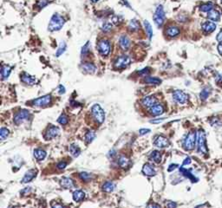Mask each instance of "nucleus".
<instances>
[{
    "label": "nucleus",
    "instance_id": "27",
    "mask_svg": "<svg viewBox=\"0 0 222 208\" xmlns=\"http://www.w3.org/2000/svg\"><path fill=\"white\" fill-rule=\"evenodd\" d=\"M207 17H208V19H210L212 21H214V22H217V21H219L220 20V13L218 11L216 10H214V9H213L212 11H210L208 12V14H207Z\"/></svg>",
    "mask_w": 222,
    "mask_h": 208
},
{
    "label": "nucleus",
    "instance_id": "46",
    "mask_svg": "<svg viewBox=\"0 0 222 208\" xmlns=\"http://www.w3.org/2000/svg\"><path fill=\"white\" fill-rule=\"evenodd\" d=\"M111 22L115 23V24H119L121 23L122 22V18L120 17V16H113L111 18Z\"/></svg>",
    "mask_w": 222,
    "mask_h": 208
},
{
    "label": "nucleus",
    "instance_id": "51",
    "mask_svg": "<svg viewBox=\"0 0 222 208\" xmlns=\"http://www.w3.org/2000/svg\"><path fill=\"white\" fill-rule=\"evenodd\" d=\"M192 162V159L190 157H187L185 160H184V161H183L182 163V166H186V165H189V164H191Z\"/></svg>",
    "mask_w": 222,
    "mask_h": 208
},
{
    "label": "nucleus",
    "instance_id": "45",
    "mask_svg": "<svg viewBox=\"0 0 222 208\" xmlns=\"http://www.w3.org/2000/svg\"><path fill=\"white\" fill-rule=\"evenodd\" d=\"M149 73H150V69L148 67L144 68L143 69H141L140 71H138V75L143 76H147L149 75Z\"/></svg>",
    "mask_w": 222,
    "mask_h": 208
},
{
    "label": "nucleus",
    "instance_id": "40",
    "mask_svg": "<svg viewBox=\"0 0 222 208\" xmlns=\"http://www.w3.org/2000/svg\"><path fill=\"white\" fill-rule=\"evenodd\" d=\"M68 122H69L68 116H67L65 114H62V115L59 116V118L57 119V122L62 124V125H66V124L68 123Z\"/></svg>",
    "mask_w": 222,
    "mask_h": 208
},
{
    "label": "nucleus",
    "instance_id": "30",
    "mask_svg": "<svg viewBox=\"0 0 222 208\" xmlns=\"http://www.w3.org/2000/svg\"><path fill=\"white\" fill-rule=\"evenodd\" d=\"M115 188V185L112 181H107L103 185V190L105 192H112Z\"/></svg>",
    "mask_w": 222,
    "mask_h": 208
},
{
    "label": "nucleus",
    "instance_id": "62",
    "mask_svg": "<svg viewBox=\"0 0 222 208\" xmlns=\"http://www.w3.org/2000/svg\"><path fill=\"white\" fill-rule=\"evenodd\" d=\"M221 3H222V0H221Z\"/></svg>",
    "mask_w": 222,
    "mask_h": 208
},
{
    "label": "nucleus",
    "instance_id": "53",
    "mask_svg": "<svg viewBox=\"0 0 222 208\" xmlns=\"http://www.w3.org/2000/svg\"><path fill=\"white\" fill-rule=\"evenodd\" d=\"M216 39L218 42H220V43H222V30L219 32V34L217 35L216 37Z\"/></svg>",
    "mask_w": 222,
    "mask_h": 208
},
{
    "label": "nucleus",
    "instance_id": "28",
    "mask_svg": "<svg viewBox=\"0 0 222 208\" xmlns=\"http://www.w3.org/2000/svg\"><path fill=\"white\" fill-rule=\"evenodd\" d=\"M12 72V67L8 66V65H3L2 69H1V76L3 80H6L9 77L10 74Z\"/></svg>",
    "mask_w": 222,
    "mask_h": 208
},
{
    "label": "nucleus",
    "instance_id": "16",
    "mask_svg": "<svg viewBox=\"0 0 222 208\" xmlns=\"http://www.w3.org/2000/svg\"><path fill=\"white\" fill-rule=\"evenodd\" d=\"M82 69L86 72V73L89 74H94L97 71V67L94 63L92 62H84L81 65Z\"/></svg>",
    "mask_w": 222,
    "mask_h": 208
},
{
    "label": "nucleus",
    "instance_id": "56",
    "mask_svg": "<svg viewBox=\"0 0 222 208\" xmlns=\"http://www.w3.org/2000/svg\"><path fill=\"white\" fill-rule=\"evenodd\" d=\"M163 121V119H160V120H153V121H150V122L151 123H160V122H161Z\"/></svg>",
    "mask_w": 222,
    "mask_h": 208
},
{
    "label": "nucleus",
    "instance_id": "3",
    "mask_svg": "<svg viewBox=\"0 0 222 208\" xmlns=\"http://www.w3.org/2000/svg\"><path fill=\"white\" fill-rule=\"evenodd\" d=\"M197 150L199 153L206 154L207 153L206 134L203 130H199L197 134Z\"/></svg>",
    "mask_w": 222,
    "mask_h": 208
},
{
    "label": "nucleus",
    "instance_id": "23",
    "mask_svg": "<svg viewBox=\"0 0 222 208\" xmlns=\"http://www.w3.org/2000/svg\"><path fill=\"white\" fill-rule=\"evenodd\" d=\"M149 160L151 161H153L154 163H160L161 161V155H160V153L158 150H154L150 153L149 154Z\"/></svg>",
    "mask_w": 222,
    "mask_h": 208
},
{
    "label": "nucleus",
    "instance_id": "42",
    "mask_svg": "<svg viewBox=\"0 0 222 208\" xmlns=\"http://www.w3.org/2000/svg\"><path fill=\"white\" fill-rule=\"evenodd\" d=\"M209 95H210V91L207 90V89H204V90L200 92L199 97H200V99H201L202 101H206V100L207 99V97L209 96Z\"/></svg>",
    "mask_w": 222,
    "mask_h": 208
},
{
    "label": "nucleus",
    "instance_id": "41",
    "mask_svg": "<svg viewBox=\"0 0 222 208\" xmlns=\"http://www.w3.org/2000/svg\"><path fill=\"white\" fill-rule=\"evenodd\" d=\"M79 177L84 181H90L92 179V175L86 173V172H82V173H80Z\"/></svg>",
    "mask_w": 222,
    "mask_h": 208
},
{
    "label": "nucleus",
    "instance_id": "21",
    "mask_svg": "<svg viewBox=\"0 0 222 208\" xmlns=\"http://www.w3.org/2000/svg\"><path fill=\"white\" fill-rule=\"evenodd\" d=\"M180 33H181V30L177 26H169L166 30V34L169 37H175L177 36H179Z\"/></svg>",
    "mask_w": 222,
    "mask_h": 208
},
{
    "label": "nucleus",
    "instance_id": "35",
    "mask_svg": "<svg viewBox=\"0 0 222 208\" xmlns=\"http://www.w3.org/2000/svg\"><path fill=\"white\" fill-rule=\"evenodd\" d=\"M145 83H148V84H154V85H159L161 83V80L157 77H153V76H148L145 78Z\"/></svg>",
    "mask_w": 222,
    "mask_h": 208
},
{
    "label": "nucleus",
    "instance_id": "26",
    "mask_svg": "<svg viewBox=\"0 0 222 208\" xmlns=\"http://www.w3.org/2000/svg\"><path fill=\"white\" fill-rule=\"evenodd\" d=\"M46 155H47V153L44 150H42V149H40V148H37V149H35L34 150V157L35 159L37 160H44L46 157Z\"/></svg>",
    "mask_w": 222,
    "mask_h": 208
},
{
    "label": "nucleus",
    "instance_id": "61",
    "mask_svg": "<svg viewBox=\"0 0 222 208\" xmlns=\"http://www.w3.org/2000/svg\"><path fill=\"white\" fill-rule=\"evenodd\" d=\"M9 208H14V207H9Z\"/></svg>",
    "mask_w": 222,
    "mask_h": 208
},
{
    "label": "nucleus",
    "instance_id": "54",
    "mask_svg": "<svg viewBox=\"0 0 222 208\" xmlns=\"http://www.w3.org/2000/svg\"><path fill=\"white\" fill-rule=\"evenodd\" d=\"M58 92H59L60 95H63V94L65 93V88L63 87V85H60V86H59V91H58Z\"/></svg>",
    "mask_w": 222,
    "mask_h": 208
},
{
    "label": "nucleus",
    "instance_id": "15",
    "mask_svg": "<svg viewBox=\"0 0 222 208\" xmlns=\"http://www.w3.org/2000/svg\"><path fill=\"white\" fill-rule=\"evenodd\" d=\"M143 175H146V176H154L156 175V170L154 169V167L151 164L146 163L143 166Z\"/></svg>",
    "mask_w": 222,
    "mask_h": 208
},
{
    "label": "nucleus",
    "instance_id": "2",
    "mask_svg": "<svg viewBox=\"0 0 222 208\" xmlns=\"http://www.w3.org/2000/svg\"><path fill=\"white\" fill-rule=\"evenodd\" d=\"M197 141V134L194 131H191L186 136L183 141V147L187 151H191L193 150L195 146V143Z\"/></svg>",
    "mask_w": 222,
    "mask_h": 208
},
{
    "label": "nucleus",
    "instance_id": "10",
    "mask_svg": "<svg viewBox=\"0 0 222 208\" xmlns=\"http://www.w3.org/2000/svg\"><path fill=\"white\" fill-rule=\"evenodd\" d=\"M173 99L179 104H185L188 101V96L182 90H177L173 93Z\"/></svg>",
    "mask_w": 222,
    "mask_h": 208
},
{
    "label": "nucleus",
    "instance_id": "22",
    "mask_svg": "<svg viewBox=\"0 0 222 208\" xmlns=\"http://www.w3.org/2000/svg\"><path fill=\"white\" fill-rule=\"evenodd\" d=\"M180 173H181L182 175H184L185 177L188 178L192 182H197V181H198V179H197V178H196V177H195V176H194L189 170L184 168L183 167H180Z\"/></svg>",
    "mask_w": 222,
    "mask_h": 208
},
{
    "label": "nucleus",
    "instance_id": "50",
    "mask_svg": "<svg viewBox=\"0 0 222 208\" xmlns=\"http://www.w3.org/2000/svg\"><path fill=\"white\" fill-rule=\"evenodd\" d=\"M179 166L177 165V164H171L170 166L168 167V168H167V171L168 172H172V171H174V169H176Z\"/></svg>",
    "mask_w": 222,
    "mask_h": 208
},
{
    "label": "nucleus",
    "instance_id": "8",
    "mask_svg": "<svg viewBox=\"0 0 222 208\" xmlns=\"http://www.w3.org/2000/svg\"><path fill=\"white\" fill-rule=\"evenodd\" d=\"M30 116V114L28 110H25V109H22V110H19L17 111L15 115H14V123L16 125H19V124L23 123V122L27 121Z\"/></svg>",
    "mask_w": 222,
    "mask_h": 208
},
{
    "label": "nucleus",
    "instance_id": "11",
    "mask_svg": "<svg viewBox=\"0 0 222 208\" xmlns=\"http://www.w3.org/2000/svg\"><path fill=\"white\" fill-rule=\"evenodd\" d=\"M154 146L160 147V148H163V147H167L169 146V141L167 140V138H166L162 135H157L154 138V141L153 142Z\"/></svg>",
    "mask_w": 222,
    "mask_h": 208
},
{
    "label": "nucleus",
    "instance_id": "24",
    "mask_svg": "<svg viewBox=\"0 0 222 208\" xmlns=\"http://www.w3.org/2000/svg\"><path fill=\"white\" fill-rule=\"evenodd\" d=\"M60 184H61V186L64 187V188H66V189H70V188H72L74 186L73 180L68 178V177H63V178H62L61 180H60Z\"/></svg>",
    "mask_w": 222,
    "mask_h": 208
},
{
    "label": "nucleus",
    "instance_id": "57",
    "mask_svg": "<svg viewBox=\"0 0 222 208\" xmlns=\"http://www.w3.org/2000/svg\"><path fill=\"white\" fill-rule=\"evenodd\" d=\"M52 208H66V207L63 206H62V205H60V204H56V205L52 206Z\"/></svg>",
    "mask_w": 222,
    "mask_h": 208
},
{
    "label": "nucleus",
    "instance_id": "6",
    "mask_svg": "<svg viewBox=\"0 0 222 208\" xmlns=\"http://www.w3.org/2000/svg\"><path fill=\"white\" fill-rule=\"evenodd\" d=\"M131 63V58L128 55H122L118 56L114 62V67L115 69H125Z\"/></svg>",
    "mask_w": 222,
    "mask_h": 208
},
{
    "label": "nucleus",
    "instance_id": "52",
    "mask_svg": "<svg viewBox=\"0 0 222 208\" xmlns=\"http://www.w3.org/2000/svg\"><path fill=\"white\" fill-rule=\"evenodd\" d=\"M215 81H216L217 83H220L222 82V76L219 74H216V76H215Z\"/></svg>",
    "mask_w": 222,
    "mask_h": 208
},
{
    "label": "nucleus",
    "instance_id": "1",
    "mask_svg": "<svg viewBox=\"0 0 222 208\" xmlns=\"http://www.w3.org/2000/svg\"><path fill=\"white\" fill-rule=\"evenodd\" d=\"M65 23V20L60 14L55 13L50 20L49 25H48V30L51 32H55L58 31L63 28V26Z\"/></svg>",
    "mask_w": 222,
    "mask_h": 208
},
{
    "label": "nucleus",
    "instance_id": "47",
    "mask_svg": "<svg viewBox=\"0 0 222 208\" xmlns=\"http://www.w3.org/2000/svg\"><path fill=\"white\" fill-rule=\"evenodd\" d=\"M147 208H160V206L156 203H150L147 206Z\"/></svg>",
    "mask_w": 222,
    "mask_h": 208
},
{
    "label": "nucleus",
    "instance_id": "7",
    "mask_svg": "<svg viewBox=\"0 0 222 208\" xmlns=\"http://www.w3.org/2000/svg\"><path fill=\"white\" fill-rule=\"evenodd\" d=\"M111 45L108 40L101 39L97 44V51L102 56H108L110 53Z\"/></svg>",
    "mask_w": 222,
    "mask_h": 208
},
{
    "label": "nucleus",
    "instance_id": "13",
    "mask_svg": "<svg viewBox=\"0 0 222 208\" xmlns=\"http://www.w3.org/2000/svg\"><path fill=\"white\" fill-rule=\"evenodd\" d=\"M149 113L154 115V116H158V115H161L164 113V108L161 104L160 103H155L152 107L149 108Z\"/></svg>",
    "mask_w": 222,
    "mask_h": 208
},
{
    "label": "nucleus",
    "instance_id": "9",
    "mask_svg": "<svg viewBox=\"0 0 222 208\" xmlns=\"http://www.w3.org/2000/svg\"><path fill=\"white\" fill-rule=\"evenodd\" d=\"M51 95H46V96H42L39 98H37L32 101V104L36 107H46L51 103Z\"/></svg>",
    "mask_w": 222,
    "mask_h": 208
},
{
    "label": "nucleus",
    "instance_id": "17",
    "mask_svg": "<svg viewBox=\"0 0 222 208\" xmlns=\"http://www.w3.org/2000/svg\"><path fill=\"white\" fill-rule=\"evenodd\" d=\"M202 30L205 32V33H211V32H213L216 29V24L212 21H208V22H205L202 26Z\"/></svg>",
    "mask_w": 222,
    "mask_h": 208
},
{
    "label": "nucleus",
    "instance_id": "32",
    "mask_svg": "<svg viewBox=\"0 0 222 208\" xmlns=\"http://www.w3.org/2000/svg\"><path fill=\"white\" fill-rule=\"evenodd\" d=\"M69 153H71V155L74 156V157L79 156L80 153H81V150H80L79 146H77V145H76V144L70 145L69 147Z\"/></svg>",
    "mask_w": 222,
    "mask_h": 208
},
{
    "label": "nucleus",
    "instance_id": "5",
    "mask_svg": "<svg viewBox=\"0 0 222 208\" xmlns=\"http://www.w3.org/2000/svg\"><path fill=\"white\" fill-rule=\"evenodd\" d=\"M91 113L93 117L99 124L103 123L105 121V113L99 104H94L91 107Z\"/></svg>",
    "mask_w": 222,
    "mask_h": 208
},
{
    "label": "nucleus",
    "instance_id": "14",
    "mask_svg": "<svg viewBox=\"0 0 222 208\" xmlns=\"http://www.w3.org/2000/svg\"><path fill=\"white\" fill-rule=\"evenodd\" d=\"M60 134V129L58 127H56V126H51L47 132H46V138L47 139H53L55 137L58 136Z\"/></svg>",
    "mask_w": 222,
    "mask_h": 208
},
{
    "label": "nucleus",
    "instance_id": "58",
    "mask_svg": "<svg viewBox=\"0 0 222 208\" xmlns=\"http://www.w3.org/2000/svg\"><path fill=\"white\" fill-rule=\"evenodd\" d=\"M218 51H219V53L222 56V43H220V44L218 45Z\"/></svg>",
    "mask_w": 222,
    "mask_h": 208
},
{
    "label": "nucleus",
    "instance_id": "59",
    "mask_svg": "<svg viewBox=\"0 0 222 208\" xmlns=\"http://www.w3.org/2000/svg\"><path fill=\"white\" fill-rule=\"evenodd\" d=\"M115 154H116V153H115V150H112V151L109 152V156H111V157H113L114 155H115Z\"/></svg>",
    "mask_w": 222,
    "mask_h": 208
},
{
    "label": "nucleus",
    "instance_id": "29",
    "mask_svg": "<svg viewBox=\"0 0 222 208\" xmlns=\"http://www.w3.org/2000/svg\"><path fill=\"white\" fill-rule=\"evenodd\" d=\"M85 197V192L82 190H76L73 192V199L76 202H80L82 201Z\"/></svg>",
    "mask_w": 222,
    "mask_h": 208
},
{
    "label": "nucleus",
    "instance_id": "19",
    "mask_svg": "<svg viewBox=\"0 0 222 208\" xmlns=\"http://www.w3.org/2000/svg\"><path fill=\"white\" fill-rule=\"evenodd\" d=\"M21 81L23 82V83L28 85H33L37 83V79L27 73H23L21 76Z\"/></svg>",
    "mask_w": 222,
    "mask_h": 208
},
{
    "label": "nucleus",
    "instance_id": "18",
    "mask_svg": "<svg viewBox=\"0 0 222 208\" xmlns=\"http://www.w3.org/2000/svg\"><path fill=\"white\" fill-rule=\"evenodd\" d=\"M36 175H37V171L36 170H34V169L29 170V171H27L25 173V175L23 176V180H22V183L25 184V183H28L30 181H31L36 177Z\"/></svg>",
    "mask_w": 222,
    "mask_h": 208
},
{
    "label": "nucleus",
    "instance_id": "20",
    "mask_svg": "<svg viewBox=\"0 0 222 208\" xmlns=\"http://www.w3.org/2000/svg\"><path fill=\"white\" fill-rule=\"evenodd\" d=\"M156 103V99L154 98V96H146L144 97L143 100H142V104H143L144 107L146 108H150L152 107L153 105H154Z\"/></svg>",
    "mask_w": 222,
    "mask_h": 208
},
{
    "label": "nucleus",
    "instance_id": "49",
    "mask_svg": "<svg viewBox=\"0 0 222 208\" xmlns=\"http://www.w3.org/2000/svg\"><path fill=\"white\" fill-rule=\"evenodd\" d=\"M66 166H67V163L65 161H62V162H59L57 164V167L59 169H64L66 167Z\"/></svg>",
    "mask_w": 222,
    "mask_h": 208
},
{
    "label": "nucleus",
    "instance_id": "43",
    "mask_svg": "<svg viewBox=\"0 0 222 208\" xmlns=\"http://www.w3.org/2000/svg\"><path fill=\"white\" fill-rule=\"evenodd\" d=\"M49 3H50V0H38L37 2V6L39 9H43V8H44V7L48 5Z\"/></svg>",
    "mask_w": 222,
    "mask_h": 208
},
{
    "label": "nucleus",
    "instance_id": "44",
    "mask_svg": "<svg viewBox=\"0 0 222 208\" xmlns=\"http://www.w3.org/2000/svg\"><path fill=\"white\" fill-rule=\"evenodd\" d=\"M9 130L7 129L6 128H2L1 129H0V138H1V140H5L6 137L9 135Z\"/></svg>",
    "mask_w": 222,
    "mask_h": 208
},
{
    "label": "nucleus",
    "instance_id": "48",
    "mask_svg": "<svg viewBox=\"0 0 222 208\" xmlns=\"http://www.w3.org/2000/svg\"><path fill=\"white\" fill-rule=\"evenodd\" d=\"M150 132V129H140L139 130V134H140V135H146V134H148Z\"/></svg>",
    "mask_w": 222,
    "mask_h": 208
},
{
    "label": "nucleus",
    "instance_id": "33",
    "mask_svg": "<svg viewBox=\"0 0 222 208\" xmlns=\"http://www.w3.org/2000/svg\"><path fill=\"white\" fill-rule=\"evenodd\" d=\"M118 164H119V166L121 167L125 168V167H128L129 166L130 161H129V160L128 158L122 155V156H120L119 157V160H118Z\"/></svg>",
    "mask_w": 222,
    "mask_h": 208
},
{
    "label": "nucleus",
    "instance_id": "38",
    "mask_svg": "<svg viewBox=\"0 0 222 208\" xmlns=\"http://www.w3.org/2000/svg\"><path fill=\"white\" fill-rule=\"evenodd\" d=\"M90 43L88 41L83 46V48H82V51H81V55H82V56L85 57V56H88V54L90 53Z\"/></svg>",
    "mask_w": 222,
    "mask_h": 208
},
{
    "label": "nucleus",
    "instance_id": "4",
    "mask_svg": "<svg viewBox=\"0 0 222 208\" xmlns=\"http://www.w3.org/2000/svg\"><path fill=\"white\" fill-rule=\"evenodd\" d=\"M165 11H164V8L162 5H157L154 14V22L155 25L160 28L163 25V23L165 22Z\"/></svg>",
    "mask_w": 222,
    "mask_h": 208
},
{
    "label": "nucleus",
    "instance_id": "31",
    "mask_svg": "<svg viewBox=\"0 0 222 208\" xmlns=\"http://www.w3.org/2000/svg\"><path fill=\"white\" fill-rule=\"evenodd\" d=\"M67 49V44L64 41H61L60 44H59V46H58V49H57V52H56V56L59 57L60 56H62L63 53L65 52Z\"/></svg>",
    "mask_w": 222,
    "mask_h": 208
},
{
    "label": "nucleus",
    "instance_id": "36",
    "mask_svg": "<svg viewBox=\"0 0 222 208\" xmlns=\"http://www.w3.org/2000/svg\"><path fill=\"white\" fill-rule=\"evenodd\" d=\"M213 9V4L211 3V2L203 4L202 5H200V7H199V10H200V11H202V12H209Z\"/></svg>",
    "mask_w": 222,
    "mask_h": 208
},
{
    "label": "nucleus",
    "instance_id": "34",
    "mask_svg": "<svg viewBox=\"0 0 222 208\" xmlns=\"http://www.w3.org/2000/svg\"><path fill=\"white\" fill-rule=\"evenodd\" d=\"M144 27H145V30L147 31L148 38H149V40H151L152 37H153V28H152L150 23L148 22V20H145L144 21Z\"/></svg>",
    "mask_w": 222,
    "mask_h": 208
},
{
    "label": "nucleus",
    "instance_id": "55",
    "mask_svg": "<svg viewBox=\"0 0 222 208\" xmlns=\"http://www.w3.org/2000/svg\"><path fill=\"white\" fill-rule=\"evenodd\" d=\"M177 204L175 202H169L167 204V207L168 208H176Z\"/></svg>",
    "mask_w": 222,
    "mask_h": 208
},
{
    "label": "nucleus",
    "instance_id": "60",
    "mask_svg": "<svg viewBox=\"0 0 222 208\" xmlns=\"http://www.w3.org/2000/svg\"><path fill=\"white\" fill-rule=\"evenodd\" d=\"M99 0H91V2L92 3H97V2H98Z\"/></svg>",
    "mask_w": 222,
    "mask_h": 208
},
{
    "label": "nucleus",
    "instance_id": "25",
    "mask_svg": "<svg viewBox=\"0 0 222 208\" xmlns=\"http://www.w3.org/2000/svg\"><path fill=\"white\" fill-rule=\"evenodd\" d=\"M128 28H129V30L131 32L137 31L140 29V23L138 22V20H136V19H132V20H130V22L129 23Z\"/></svg>",
    "mask_w": 222,
    "mask_h": 208
},
{
    "label": "nucleus",
    "instance_id": "12",
    "mask_svg": "<svg viewBox=\"0 0 222 208\" xmlns=\"http://www.w3.org/2000/svg\"><path fill=\"white\" fill-rule=\"evenodd\" d=\"M131 45L130 39L126 36L122 35L119 38V46L122 51H128Z\"/></svg>",
    "mask_w": 222,
    "mask_h": 208
},
{
    "label": "nucleus",
    "instance_id": "37",
    "mask_svg": "<svg viewBox=\"0 0 222 208\" xmlns=\"http://www.w3.org/2000/svg\"><path fill=\"white\" fill-rule=\"evenodd\" d=\"M95 138H96V134L94 131H88L84 136V139L87 143H91L95 140Z\"/></svg>",
    "mask_w": 222,
    "mask_h": 208
},
{
    "label": "nucleus",
    "instance_id": "39",
    "mask_svg": "<svg viewBox=\"0 0 222 208\" xmlns=\"http://www.w3.org/2000/svg\"><path fill=\"white\" fill-rule=\"evenodd\" d=\"M113 29V24L109 22H105L102 25V30L103 32H109Z\"/></svg>",
    "mask_w": 222,
    "mask_h": 208
}]
</instances>
